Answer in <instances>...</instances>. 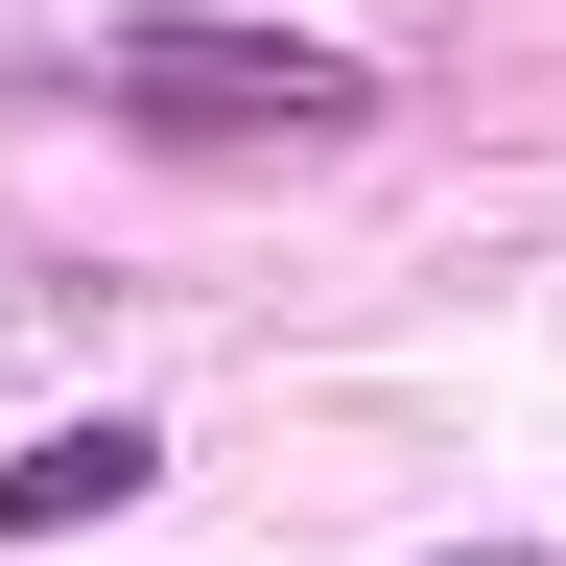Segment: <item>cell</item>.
<instances>
[{
  "label": "cell",
  "instance_id": "1",
  "mask_svg": "<svg viewBox=\"0 0 566 566\" xmlns=\"http://www.w3.org/2000/svg\"><path fill=\"white\" fill-rule=\"evenodd\" d=\"M95 71H118V118H166V142H331L354 95H378L354 48H307V24H212V0H142Z\"/></svg>",
  "mask_w": 566,
  "mask_h": 566
},
{
  "label": "cell",
  "instance_id": "2",
  "mask_svg": "<svg viewBox=\"0 0 566 566\" xmlns=\"http://www.w3.org/2000/svg\"><path fill=\"white\" fill-rule=\"evenodd\" d=\"M142 472H166V449H142V424H48V449L0 472V543H71V520H118Z\"/></svg>",
  "mask_w": 566,
  "mask_h": 566
},
{
  "label": "cell",
  "instance_id": "3",
  "mask_svg": "<svg viewBox=\"0 0 566 566\" xmlns=\"http://www.w3.org/2000/svg\"><path fill=\"white\" fill-rule=\"evenodd\" d=\"M424 566H543V543H424Z\"/></svg>",
  "mask_w": 566,
  "mask_h": 566
}]
</instances>
